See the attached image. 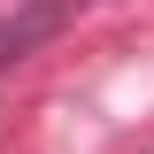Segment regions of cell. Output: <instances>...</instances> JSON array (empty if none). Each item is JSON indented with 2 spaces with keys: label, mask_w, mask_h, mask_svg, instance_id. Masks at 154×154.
<instances>
[{
  "label": "cell",
  "mask_w": 154,
  "mask_h": 154,
  "mask_svg": "<svg viewBox=\"0 0 154 154\" xmlns=\"http://www.w3.org/2000/svg\"><path fill=\"white\" fill-rule=\"evenodd\" d=\"M85 8H93V0H23V8H8V16H0V77L16 69V62H31L38 46H54Z\"/></svg>",
  "instance_id": "1"
}]
</instances>
